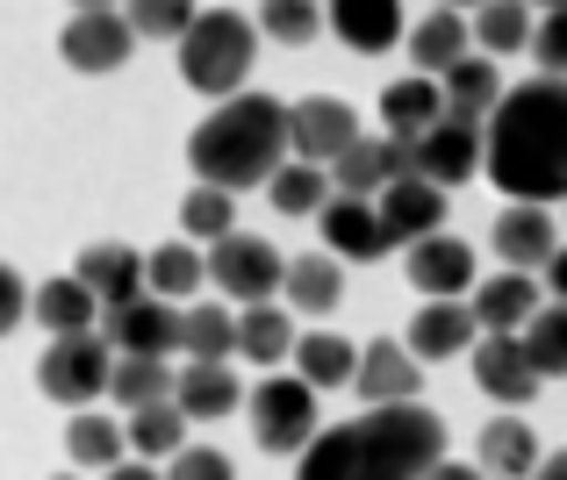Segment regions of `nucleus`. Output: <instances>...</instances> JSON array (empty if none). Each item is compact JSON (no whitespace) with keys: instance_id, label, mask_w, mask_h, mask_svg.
<instances>
[{"instance_id":"nucleus-42","label":"nucleus","mask_w":567,"mask_h":480,"mask_svg":"<svg viewBox=\"0 0 567 480\" xmlns=\"http://www.w3.org/2000/svg\"><path fill=\"white\" fill-rule=\"evenodd\" d=\"M123 14H130L137 36H173V43H181L202 8H194V0H123Z\"/></svg>"},{"instance_id":"nucleus-46","label":"nucleus","mask_w":567,"mask_h":480,"mask_svg":"<svg viewBox=\"0 0 567 480\" xmlns=\"http://www.w3.org/2000/svg\"><path fill=\"white\" fill-rule=\"evenodd\" d=\"M424 480H488V473H482V467H460V459H439Z\"/></svg>"},{"instance_id":"nucleus-49","label":"nucleus","mask_w":567,"mask_h":480,"mask_svg":"<svg viewBox=\"0 0 567 480\" xmlns=\"http://www.w3.org/2000/svg\"><path fill=\"white\" fill-rule=\"evenodd\" d=\"M532 480H567V452H554V459H539V473Z\"/></svg>"},{"instance_id":"nucleus-17","label":"nucleus","mask_w":567,"mask_h":480,"mask_svg":"<svg viewBox=\"0 0 567 480\" xmlns=\"http://www.w3.org/2000/svg\"><path fill=\"white\" fill-rule=\"evenodd\" d=\"M488 237H496V251H503V265H511V273H525V265H554V251H560V230H554V216H546L539 201L503 208Z\"/></svg>"},{"instance_id":"nucleus-39","label":"nucleus","mask_w":567,"mask_h":480,"mask_svg":"<svg viewBox=\"0 0 567 480\" xmlns=\"http://www.w3.org/2000/svg\"><path fill=\"white\" fill-rule=\"evenodd\" d=\"M181 230L194 237V244H223V237L237 230V208H230V194H223V187H194L187 201H181Z\"/></svg>"},{"instance_id":"nucleus-8","label":"nucleus","mask_w":567,"mask_h":480,"mask_svg":"<svg viewBox=\"0 0 567 480\" xmlns=\"http://www.w3.org/2000/svg\"><path fill=\"white\" fill-rule=\"evenodd\" d=\"M101 337L115 344V358H173L181 352V309L158 294H137L123 309H101Z\"/></svg>"},{"instance_id":"nucleus-45","label":"nucleus","mask_w":567,"mask_h":480,"mask_svg":"<svg viewBox=\"0 0 567 480\" xmlns=\"http://www.w3.org/2000/svg\"><path fill=\"white\" fill-rule=\"evenodd\" d=\"M22 316H29V288H22V273H14V265H0V337H8Z\"/></svg>"},{"instance_id":"nucleus-50","label":"nucleus","mask_w":567,"mask_h":480,"mask_svg":"<svg viewBox=\"0 0 567 480\" xmlns=\"http://www.w3.org/2000/svg\"><path fill=\"white\" fill-rule=\"evenodd\" d=\"M94 8H115V0H72V14H94Z\"/></svg>"},{"instance_id":"nucleus-44","label":"nucleus","mask_w":567,"mask_h":480,"mask_svg":"<svg viewBox=\"0 0 567 480\" xmlns=\"http://www.w3.org/2000/svg\"><path fill=\"white\" fill-rule=\"evenodd\" d=\"M532 58H539L546 80H567V8H546L539 36H532Z\"/></svg>"},{"instance_id":"nucleus-26","label":"nucleus","mask_w":567,"mask_h":480,"mask_svg":"<svg viewBox=\"0 0 567 480\" xmlns=\"http://www.w3.org/2000/svg\"><path fill=\"white\" fill-rule=\"evenodd\" d=\"M331 29H338V43L374 58L402 36V0H331Z\"/></svg>"},{"instance_id":"nucleus-12","label":"nucleus","mask_w":567,"mask_h":480,"mask_svg":"<svg viewBox=\"0 0 567 480\" xmlns=\"http://www.w3.org/2000/svg\"><path fill=\"white\" fill-rule=\"evenodd\" d=\"M482 129L488 123H460V115H439V123L416 137V179H431V187H467L474 173H482Z\"/></svg>"},{"instance_id":"nucleus-30","label":"nucleus","mask_w":567,"mask_h":480,"mask_svg":"<svg viewBox=\"0 0 567 480\" xmlns=\"http://www.w3.org/2000/svg\"><path fill=\"white\" fill-rule=\"evenodd\" d=\"M295 366H302V380L317 387H352V373H360V344H346L338 330H309V337H295Z\"/></svg>"},{"instance_id":"nucleus-47","label":"nucleus","mask_w":567,"mask_h":480,"mask_svg":"<svg viewBox=\"0 0 567 480\" xmlns=\"http://www.w3.org/2000/svg\"><path fill=\"white\" fill-rule=\"evenodd\" d=\"M101 480H166V473H158V467H109Z\"/></svg>"},{"instance_id":"nucleus-5","label":"nucleus","mask_w":567,"mask_h":480,"mask_svg":"<svg viewBox=\"0 0 567 480\" xmlns=\"http://www.w3.org/2000/svg\"><path fill=\"white\" fill-rule=\"evenodd\" d=\"M115 373V344L101 330H72V337H51V352L37 358V387L58 401V409H86L94 395H109Z\"/></svg>"},{"instance_id":"nucleus-23","label":"nucleus","mask_w":567,"mask_h":480,"mask_svg":"<svg viewBox=\"0 0 567 480\" xmlns=\"http://www.w3.org/2000/svg\"><path fill=\"white\" fill-rule=\"evenodd\" d=\"M173 401H181V416L187 424H223V416L245 401V387H237V373L230 366H181V380H173Z\"/></svg>"},{"instance_id":"nucleus-52","label":"nucleus","mask_w":567,"mask_h":480,"mask_svg":"<svg viewBox=\"0 0 567 480\" xmlns=\"http://www.w3.org/2000/svg\"><path fill=\"white\" fill-rule=\"evenodd\" d=\"M525 8H567V0H525Z\"/></svg>"},{"instance_id":"nucleus-34","label":"nucleus","mask_w":567,"mask_h":480,"mask_svg":"<svg viewBox=\"0 0 567 480\" xmlns=\"http://www.w3.org/2000/svg\"><path fill=\"white\" fill-rule=\"evenodd\" d=\"M202 280H208V259L187 251V244H158L152 259H144V294H158V302H187Z\"/></svg>"},{"instance_id":"nucleus-1","label":"nucleus","mask_w":567,"mask_h":480,"mask_svg":"<svg viewBox=\"0 0 567 480\" xmlns=\"http://www.w3.org/2000/svg\"><path fill=\"white\" fill-rule=\"evenodd\" d=\"M482 173L517 201L567 194V80H525L482 129Z\"/></svg>"},{"instance_id":"nucleus-6","label":"nucleus","mask_w":567,"mask_h":480,"mask_svg":"<svg viewBox=\"0 0 567 480\" xmlns=\"http://www.w3.org/2000/svg\"><path fill=\"white\" fill-rule=\"evenodd\" d=\"M245 409H251V438H259L266 452L302 459L309 445H317V387H309L302 373H266Z\"/></svg>"},{"instance_id":"nucleus-15","label":"nucleus","mask_w":567,"mask_h":480,"mask_svg":"<svg viewBox=\"0 0 567 480\" xmlns=\"http://www.w3.org/2000/svg\"><path fill=\"white\" fill-rule=\"evenodd\" d=\"M352 387L367 395V409H388V401H416V387H424V358L410 352V344H367L360 352V373H352Z\"/></svg>"},{"instance_id":"nucleus-35","label":"nucleus","mask_w":567,"mask_h":480,"mask_svg":"<svg viewBox=\"0 0 567 480\" xmlns=\"http://www.w3.org/2000/svg\"><path fill=\"white\" fill-rule=\"evenodd\" d=\"M123 424H109V416H94V409H80L65 424V452H72V467H94V473H109V467H123Z\"/></svg>"},{"instance_id":"nucleus-10","label":"nucleus","mask_w":567,"mask_h":480,"mask_svg":"<svg viewBox=\"0 0 567 480\" xmlns=\"http://www.w3.org/2000/svg\"><path fill=\"white\" fill-rule=\"evenodd\" d=\"M130 51H137V29H130L123 8L72 14V22L58 29V58H65L72 72H115V65H130Z\"/></svg>"},{"instance_id":"nucleus-19","label":"nucleus","mask_w":567,"mask_h":480,"mask_svg":"<svg viewBox=\"0 0 567 480\" xmlns=\"http://www.w3.org/2000/svg\"><path fill=\"white\" fill-rule=\"evenodd\" d=\"M467 309H474V323H482V330H525L532 316H539V280L503 265L496 280H474Z\"/></svg>"},{"instance_id":"nucleus-7","label":"nucleus","mask_w":567,"mask_h":480,"mask_svg":"<svg viewBox=\"0 0 567 480\" xmlns=\"http://www.w3.org/2000/svg\"><path fill=\"white\" fill-rule=\"evenodd\" d=\"M208 280H216L230 302H245V309H259V302H274V288L288 280V259H280L266 237H245V230H230L223 244H208Z\"/></svg>"},{"instance_id":"nucleus-22","label":"nucleus","mask_w":567,"mask_h":480,"mask_svg":"<svg viewBox=\"0 0 567 480\" xmlns=\"http://www.w3.org/2000/svg\"><path fill=\"white\" fill-rule=\"evenodd\" d=\"M29 316L51 330V337H72V330H94L101 323V302L86 294L80 273H58V280H43V288H29Z\"/></svg>"},{"instance_id":"nucleus-24","label":"nucleus","mask_w":567,"mask_h":480,"mask_svg":"<svg viewBox=\"0 0 567 480\" xmlns=\"http://www.w3.org/2000/svg\"><path fill=\"white\" fill-rule=\"evenodd\" d=\"M445 115H460V123H488V115L503 108V80H496V58L467 51L453 72H445Z\"/></svg>"},{"instance_id":"nucleus-14","label":"nucleus","mask_w":567,"mask_h":480,"mask_svg":"<svg viewBox=\"0 0 567 480\" xmlns=\"http://www.w3.org/2000/svg\"><path fill=\"white\" fill-rule=\"evenodd\" d=\"M374 216H381L388 251L424 244V237H439V222H445V187H431V179H388L374 194Z\"/></svg>"},{"instance_id":"nucleus-21","label":"nucleus","mask_w":567,"mask_h":480,"mask_svg":"<svg viewBox=\"0 0 567 480\" xmlns=\"http://www.w3.org/2000/svg\"><path fill=\"white\" fill-rule=\"evenodd\" d=\"M467 43H474V29H467V14H460V8H431L424 22L410 29V58H416L424 80H445V72L467 58Z\"/></svg>"},{"instance_id":"nucleus-28","label":"nucleus","mask_w":567,"mask_h":480,"mask_svg":"<svg viewBox=\"0 0 567 480\" xmlns=\"http://www.w3.org/2000/svg\"><path fill=\"white\" fill-rule=\"evenodd\" d=\"M280 294H288V309H302V316H323V309H338V294H346V265H338L331 251L288 259V280H280Z\"/></svg>"},{"instance_id":"nucleus-38","label":"nucleus","mask_w":567,"mask_h":480,"mask_svg":"<svg viewBox=\"0 0 567 480\" xmlns=\"http://www.w3.org/2000/svg\"><path fill=\"white\" fill-rule=\"evenodd\" d=\"M123 438L137 445L144 459H173V452L187 445V416H181V401H152V409H130Z\"/></svg>"},{"instance_id":"nucleus-41","label":"nucleus","mask_w":567,"mask_h":480,"mask_svg":"<svg viewBox=\"0 0 567 480\" xmlns=\"http://www.w3.org/2000/svg\"><path fill=\"white\" fill-rule=\"evenodd\" d=\"M323 22V0H259V29L274 43H309Z\"/></svg>"},{"instance_id":"nucleus-37","label":"nucleus","mask_w":567,"mask_h":480,"mask_svg":"<svg viewBox=\"0 0 567 480\" xmlns=\"http://www.w3.org/2000/svg\"><path fill=\"white\" fill-rule=\"evenodd\" d=\"M173 380H181V373H173L166 358H115L109 395L123 401V409H152V401H173Z\"/></svg>"},{"instance_id":"nucleus-27","label":"nucleus","mask_w":567,"mask_h":480,"mask_svg":"<svg viewBox=\"0 0 567 480\" xmlns=\"http://www.w3.org/2000/svg\"><path fill=\"white\" fill-rule=\"evenodd\" d=\"M474 43H482V58H511V51H532V36H539V22H532L525 0H482V8L467 14Z\"/></svg>"},{"instance_id":"nucleus-32","label":"nucleus","mask_w":567,"mask_h":480,"mask_svg":"<svg viewBox=\"0 0 567 480\" xmlns=\"http://www.w3.org/2000/svg\"><path fill=\"white\" fill-rule=\"evenodd\" d=\"M474 467H482L488 480H532V473H539V445H532L525 424H488Z\"/></svg>"},{"instance_id":"nucleus-51","label":"nucleus","mask_w":567,"mask_h":480,"mask_svg":"<svg viewBox=\"0 0 567 480\" xmlns=\"http://www.w3.org/2000/svg\"><path fill=\"white\" fill-rule=\"evenodd\" d=\"M439 8H482V0H439Z\"/></svg>"},{"instance_id":"nucleus-53","label":"nucleus","mask_w":567,"mask_h":480,"mask_svg":"<svg viewBox=\"0 0 567 480\" xmlns=\"http://www.w3.org/2000/svg\"><path fill=\"white\" fill-rule=\"evenodd\" d=\"M58 480H72V473H58Z\"/></svg>"},{"instance_id":"nucleus-40","label":"nucleus","mask_w":567,"mask_h":480,"mask_svg":"<svg viewBox=\"0 0 567 480\" xmlns=\"http://www.w3.org/2000/svg\"><path fill=\"white\" fill-rule=\"evenodd\" d=\"M525 352H532V366H539V380L546 373H567V302L539 309V316L525 323Z\"/></svg>"},{"instance_id":"nucleus-36","label":"nucleus","mask_w":567,"mask_h":480,"mask_svg":"<svg viewBox=\"0 0 567 480\" xmlns=\"http://www.w3.org/2000/svg\"><path fill=\"white\" fill-rule=\"evenodd\" d=\"M323 194H331V173H323V165H302V158H288L266 179V201H274L280 216H323Z\"/></svg>"},{"instance_id":"nucleus-43","label":"nucleus","mask_w":567,"mask_h":480,"mask_svg":"<svg viewBox=\"0 0 567 480\" xmlns=\"http://www.w3.org/2000/svg\"><path fill=\"white\" fill-rule=\"evenodd\" d=\"M166 480H237V467L216 445H181V452L166 459Z\"/></svg>"},{"instance_id":"nucleus-2","label":"nucleus","mask_w":567,"mask_h":480,"mask_svg":"<svg viewBox=\"0 0 567 480\" xmlns=\"http://www.w3.org/2000/svg\"><path fill=\"white\" fill-rule=\"evenodd\" d=\"M445 459V424L424 401H388L367 409L360 424L317 430L295 480H424Z\"/></svg>"},{"instance_id":"nucleus-48","label":"nucleus","mask_w":567,"mask_h":480,"mask_svg":"<svg viewBox=\"0 0 567 480\" xmlns=\"http://www.w3.org/2000/svg\"><path fill=\"white\" fill-rule=\"evenodd\" d=\"M546 280H554V294L567 302V251H554V265H546Z\"/></svg>"},{"instance_id":"nucleus-31","label":"nucleus","mask_w":567,"mask_h":480,"mask_svg":"<svg viewBox=\"0 0 567 480\" xmlns=\"http://www.w3.org/2000/svg\"><path fill=\"white\" fill-rule=\"evenodd\" d=\"M237 358H251V366H280V358H295V323L288 309L259 302L237 316Z\"/></svg>"},{"instance_id":"nucleus-20","label":"nucleus","mask_w":567,"mask_h":480,"mask_svg":"<svg viewBox=\"0 0 567 480\" xmlns=\"http://www.w3.org/2000/svg\"><path fill=\"white\" fill-rule=\"evenodd\" d=\"M317 222H323V251H331V259H381V251H388L374 201H352V194H338V201H323Z\"/></svg>"},{"instance_id":"nucleus-18","label":"nucleus","mask_w":567,"mask_h":480,"mask_svg":"<svg viewBox=\"0 0 567 480\" xmlns=\"http://www.w3.org/2000/svg\"><path fill=\"white\" fill-rule=\"evenodd\" d=\"M72 273L86 280V294H94L101 309H123V302H137V294H144V259L130 244H86Z\"/></svg>"},{"instance_id":"nucleus-4","label":"nucleus","mask_w":567,"mask_h":480,"mask_svg":"<svg viewBox=\"0 0 567 480\" xmlns=\"http://www.w3.org/2000/svg\"><path fill=\"white\" fill-rule=\"evenodd\" d=\"M251 58H259V22H245L237 8H202L181 36V80L208 101H230L251 80Z\"/></svg>"},{"instance_id":"nucleus-25","label":"nucleus","mask_w":567,"mask_h":480,"mask_svg":"<svg viewBox=\"0 0 567 480\" xmlns=\"http://www.w3.org/2000/svg\"><path fill=\"white\" fill-rule=\"evenodd\" d=\"M474 337H482V323H474V309H460V302H431V309H416V323H410V352L416 358H453V352H474Z\"/></svg>"},{"instance_id":"nucleus-3","label":"nucleus","mask_w":567,"mask_h":480,"mask_svg":"<svg viewBox=\"0 0 567 480\" xmlns=\"http://www.w3.org/2000/svg\"><path fill=\"white\" fill-rule=\"evenodd\" d=\"M187 165L202 187H266V179L288 165V108L274 94H230L216 101L202 129L187 137Z\"/></svg>"},{"instance_id":"nucleus-29","label":"nucleus","mask_w":567,"mask_h":480,"mask_svg":"<svg viewBox=\"0 0 567 480\" xmlns=\"http://www.w3.org/2000/svg\"><path fill=\"white\" fill-rule=\"evenodd\" d=\"M439 115H445V86H439V80H395V86L381 94L388 137H410V144H416L431 123H439Z\"/></svg>"},{"instance_id":"nucleus-11","label":"nucleus","mask_w":567,"mask_h":480,"mask_svg":"<svg viewBox=\"0 0 567 480\" xmlns=\"http://www.w3.org/2000/svg\"><path fill=\"white\" fill-rule=\"evenodd\" d=\"M474 380H482V395L503 401V409H525V401L539 395V366H532L517 330H482V337H474Z\"/></svg>"},{"instance_id":"nucleus-16","label":"nucleus","mask_w":567,"mask_h":480,"mask_svg":"<svg viewBox=\"0 0 567 480\" xmlns=\"http://www.w3.org/2000/svg\"><path fill=\"white\" fill-rule=\"evenodd\" d=\"M410 288L431 294V302L474 294V251L460 244V237H424V244H410Z\"/></svg>"},{"instance_id":"nucleus-13","label":"nucleus","mask_w":567,"mask_h":480,"mask_svg":"<svg viewBox=\"0 0 567 480\" xmlns=\"http://www.w3.org/2000/svg\"><path fill=\"white\" fill-rule=\"evenodd\" d=\"M352 137H360V115H352L346 101H331V94H309V101L288 108V152L302 165H323V173H331Z\"/></svg>"},{"instance_id":"nucleus-9","label":"nucleus","mask_w":567,"mask_h":480,"mask_svg":"<svg viewBox=\"0 0 567 480\" xmlns=\"http://www.w3.org/2000/svg\"><path fill=\"white\" fill-rule=\"evenodd\" d=\"M388 179H416V144L410 137H352L331 165V194L374 201Z\"/></svg>"},{"instance_id":"nucleus-33","label":"nucleus","mask_w":567,"mask_h":480,"mask_svg":"<svg viewBox=\"0 0 567 480\" xmlns=\"http://www.w3.org/2000/svg\"><path fill=\"white\" fill-rule=\"evenodd\" d=\"M181 352L194 358V366H230L237 316L230 309H181Z\"/></svg>"}]
</instances>
